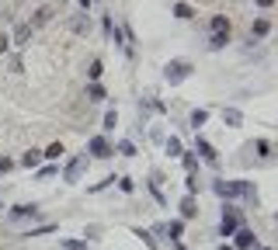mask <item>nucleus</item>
Masks as SVG:
<instances>
[{
  "label": "nucleus",
  "instance_id": "6ab92c4d",
  "mask_svg": "<svg viewBox=\"0 0 278 250\" xmlns=\"http://www.w3.org/2000/svg\"><path fill=\"white\" fill-rule=\"evenodd\" d=\"M39 160H42V153H39V150H32V153H24L21 163H24V167H39Z\"/></svg>",
  "mask_w": 278,
  "mask_h": 250
},
{
  "label": "nucleus",
  "instance_id": "7c9ffc66",
  "mask_svg": "<svg viewBox=\"0 0 278 250\" xmlns=\"http://www.w3.org/2000/svg\"><path fill=\"white\" fill-rule=\"evenodd\" d=\"M52 174H56V167H42V171H39V177H42V181H49Z\"/></svg>",
  "mask_w": 278,
  "mask_h": 250
},
{
  "label": "nucleus",
  "instance_id": "20e7f679",
  "mask_svg": "<svg viewBox=\"0 0 278 250\" xmlns=\"http://www.w3.org/2000/svg\"><path fill=\"white\" fill-rule=\"evenodd\" d=\"M35 215H39V205H14V209L7 212L11 223H28V219H35Z\"/></svg>",
  "mask_w": 278,
  "mask_h": 250
},
{
  "label": "nucleus",
  "instance_id": "c756f323",
  "mask_svg": "<svg viewBox=\"0 0 278 250\" xmlns=\"http://www.w3.org/2000/svg\"><path fill=\"white\" fill-rule=\"evenodd\" d=\"M70 28H73V32H84V28H87V21H84V18H73V21H70Z\"/></svg>",
  "mask_w": 278,
  "mask_h": 250
},
{
  "label": "nucleus",
  "instance_id": "4468645a",
  "mask_svg": "<svg viewBox=\"0 0 278 250\" xmlns=\"http://www.w3.org/2000/svg\"><path fill=\"white\" fill-rule=\"evenodd\" d=\"M195 198H191V195H188V198H184V202H181V215H184V219H191V215H195Z\"/></svg>",
  "mask_w": 278,
  "mask_h": 250
},
{
  "label": "nucleus",
  "instance_id": "c9c22d12",
  "mask_svg": "<svg viewBox=\"0 0 278 250\" xmlns=\"http://www.w3.org/2000/svg\"><path fill=\"white\" fill-rule=\"evenodd\" d=\"M219 250H233V247H226V243H223V247H219Z\"/></svg>",
  "mask_w": 278,
  "mask_h": 250
},
{
  "label": "nucleus",
  "instance_id": "423d86ee",
  "mask_svg": "<svg viewBox=\"0 0 278 250\" xmlns=\"http://www.w3.org/2000/svg\"><path fill=\"white\" fill-rule=\"evenodd\" d=\"M91 153L98 156V160H104V156H112V153H115V150L108 146V139H104V135H94V139H91Z\"/></svg>",
  "mask_w": 278,
  "mask_h": 250
},
{
  "label": "nucleus",
  "instance_id": "f257e3e1",
  "mask_svg": "<svg viewBox=\"0 0 278 250\" xmlns=\"http://www.w3.org/2000/svg\"><path fill=\"white\" fill-rule=\"evenodd\" d=\"M212 188H216V195H223V198H251V195H254V188H251L247 181H216Z\"/></svg>",
  "mask_w": 278,
  "mask_h": 250
},
{
  "label": "nucleus",
  "instance_id": "39448f33",
  "mask_svg": "<svg viewBox=\"0 0 278 250\" xmlns=\"http://www.w3.org/2000/svg\"><path fill=\"white\" fill-rule=\"evenodd\" d=\"M233 236H237V250H254V247H258V240H254V233L247 230V226H240V230L233 233Z\"/></svg>",
  "mask_w": 278,
  "mask_h": 250
},
{
  "label": "nucleus",
  "instance_id": "b1692460",
  "mask_svg": "<svg viewBox=\"0 0 278 250\" xmlns=\"http://www.w3.org/2000/svg\"><path fill=\"white\" fill-rule=\"evenodd\" d=\"M60 153H63V143H52V146H49V150H45L42 156H49V160H56Z\"/></svg>",
  "mask_w": 278,
  "mask_h": 250
},
{
  "label": "nucleus",
  "instance_id": "f03ea898",
  "mask_svg": "<svg viewBox=\"0 0 278 250\" xmlns=\"http://www.w3.org/2000/svg\"><path fill=\"white\" fill-rule=\"evenodd\" d=\"M191 77V63L188 59H171L167 66H163V80L167 84H181V80Z\"/></svg>",
  "mask_w": 278,
  "mask_h": 250
},
{
  "label": "nucleus",
  "instance_id": "473e14b6",
  "mask_svg": "<svg viewBox=\"0 0 278 250\" xmlns=\"http://www.w3.org/2000/svg\"><path fill=\"white\" fill-rule=\"evenodd\" d=\"M7 49H11V39H7V35H0V52H7Z\"/></svg>",
  "mask_w": 278,
  "mask_h": 250
},
{
  "label": "nucleus",
  "instance_id": "5701e85b",
  "mask_svg": "<svg viewBox=\"0 0 278 250\" xmlns=\"http://www.w3.org/2000/svg\"><path fill=\"white\" fill-rule=\"evenodd\" d=\"M205 118H209V112H191V125H195V129H199V125H205Z\"/></svg>",
  "mask_w": 278,
  "mask_h": 250
},
{
  "label": "nucleus",
  "instance_id": "9b49d317",
  "mask_svg": "<svg viewBox=\"0 0 278 250\" xmlns=\"http://www.w3.org/2000/svg\"><path fill=\"white\" fill-rule=\"evenodd\" d=\"M223 122H226V125H240V122H243V115H240L237 108H223Z\"/></svg>",
  "mask_w": 278,
  "mask_h": 250
},
{
  "label": "nucleus",
  "instance_id": "f3484780",
  "mask_svg": "<svg viewBox=\"0 0 278 250\" xmlns=\"http://www.w3.org/2000/svg\"><path fill=\"white\" fill-rule=\"evenodd\" d=\"M87 97H91V101H104V87H101V84H91V87H87Z\"/></svg>",
  "mask_w": 278,
  "mask_h": 250
},
{
  "label": "nucleus",
  "instance_id": "e433bc0d",
  "mask_svg": "<svg viewBox=\"0 0 278 250\" xmlns=\"http://www.w3.org/2000/svg\"><path fill=\"white\" fill-rule=\"evenodd\" d=\"M261 250H271V247H261Z\"/></svg>",
  "mask_w": 278,
  "mask_h": 250
},
{
  "label": "nucleus",
  "instance_id": "bb28decb",
  "mask_svg": "<svg viewBox=\"0 0 278 250\" xmlns=\"http://www.w3.org/2000/svg\"><path fill=\"white\" fill-rule=\"evenodd\" d=\"M115 181H119V188H122V191H125V195H129V191H132V188H136V184H132L129 177H115Z\"/></svg>",
  "mask_w": 278,
  "mask_h": 250
},
{
  "label": "nucleus",
  "instance_id": "9d476101",
  "mask_svg": "<svg viewBox=\"0 0 278 250\" xmlns=\"http://www.w3.org/2000/svg\"><path fill=\"white\" fill-rule=\"evenodd\" d=\"M199 153L209 160V163H219V153L212 150V143H205V139H199Z\"/></svg>",
  "mask_w": 278,
  "mask_h": 250
},
{
  "label": "nucleus",
  "instance_id": "c85d7f7f",
  "mask_svg": "<svg viewBox=\"0 0 278 250\" xmlns=\"http://www.w3.org/2000/svg\"><path fill=\"white\" fill-rule=\"evenodd\" d=\"M119 153H122V156H132L136 150H132V143H119Z\"/></svg>",
  "mask_w": 278,
  "mask_h": 250
},
{
  "label": "nucleus",
  "instance_id": "f704fd0d",
  "mask_svg": "<svg viewBox=\"0 0 278 250\" xmlns=\"http://www.w3.org/2000/svg\"><path fill=\"white\" fill-rule=\"evenodd\" d=\"M91 4H94V0H80V7H84V11H87V7H91Z\"/></svg>",
  "mask_w": 278,
  "mask_h": 250
},
{
  "label": "nucleus",
  "instance_id": "f8f14e48",
  "mask_svg": "<svg viewBox=\"0 0 278 250\" xmlns=\"http://www.w3.org/2000/svg\"><path fill=\"white\" fill-rule=\"evenodd\" d=\"M230 42V32H212V39H209V49H223Z\"/></svg>",
  "mask_w": 278,
  "mask_h": 250
},
{
  "label": "nucleus",
  "instance_id": "dca6fc26",
  "mask_svg": "<svg viewBox=\"0 0 278 250\" xmlns=\"http://www.w3.org/2000/svg\"><path fill=\"white\" fill-rule=\"evenodd\" d=\"M28 39H32V28H28V24H21L18 35H14V42H18V45H28Z\"/></svg>",
  "mask_w": 278,
  "mask_h": 250
},
{
  "label": "nucleus",
  "instance_id": "2eb2a0df",
  "mask_svg": "<svg viewBox=\"0 0 278 250\" xmlns=\"http://www.w3.org/2000/svg\"><path fill=\"white\" fill-rule=\"evenodd\" d=\"M174 14H178L181 21H188V18H195V11H191V4H174Z\"/></svg>",
  "mask_w": 278,
  "mask_h": 250
},
{
  "label": "nucleus",
  "instance_id": "4be33fe9",
  "mask_svg": "<svg viewBox=\"0 0 278 250\" xmlns=\"http://www.w3.org/2000/svg\"><path fill=\"white\" fill-rule=\"evenodd\" d=\"M167 153H171V156H181V139H174V135L167 139Z\"/></svg>",
  "mask_w": 278,
  "mask_h": 250
},
{
  "label": "nucleus",
  "instance_id": "aec40b11",
  "mask_svg": "<svg viewBox=\"0 0 278 250\" xmlns=\"http://www.w3.org/2000/svg\"><path fill=\"white\" fill-rule=\"evenodd\" d=\"M136 236H139V240H143V243H146L150 250H160V247H157V240H153V236H150L146 230H136Z\"/></svg>",
  "mask_w": 278,
  "mask_h": 250
},
{
  "label": "nucleus",
  "instance_id": "72a5a7b5",
  "mask_svg": "<svg viewBox=\"0 0 278 250\" xmlns=\"http://www.w3.org/2000/svg\"><path fill=\"white\" fill-rule=\"evenodd\" d=\"M254 4H258V7H271L275 0H254Z\"/></svg>",
  "mask_w": 278,
  "mask_h": 250
},
{
  "label": "nucleus",
  "instance_id": "0eeeda50",
  "mask_svg": "<svg viewBox=\"0 0 278 250\" xmlns=\"http://www.w3.org/2000/svg\"><path fill=\"white\" fill-rule=\"evenodd\" d=\"M84 167H87V160L84 156H77V160H70L66 163V181L73 184V181H80V174H84Z\"/></svg>",
  "mask_w": 278,
  "mask_h": 250
},
{
  "label": "nucleus",
  "instance_id": "2f4dec72",
  "mask_svg": "<svg viewBox=\"0 0 278 250\" xmlns=\"http://www.w3.org/2000/svg\"><path fill=\"white\" fill-rule=\"evenodd\" d=\"M11 167H14V163H11L7 156H0V174H4V171H11Z\"/></svg>",
  "mask_w": 278,
  "mask_h": 250
},
{
  "label": "nucleus",
  "instance_id": "a211bd4d",
  "mask_svg": "<svg viewBox=\"0 0 278 250\" xmlns=\"http://www.w3.org/2000/svg\"><path fill=\"white\" fill-rule=\"evenodd\" d=\"M60 247L63 250H87V243L84 240H60Z\"/></svg>",
  "mask_w": 278,
  "mask_h": 250
},
{
  "label": "nucleus",
  "instance_id": "a878e982",
  "mask_svg": "<svg viewBox=\"0 0 278 250\" xmlns=\"http://www.w3.org/2000/svg\"><path fill=\"white\" fill-rule=\"evenodd\" d=\"M115 125H119V115H115V112H108V115H104V129H115Z\"/></svg>",
  "mask_w": 278,
  "mask_h": 250
},
{
  "label": "nucleus",
  "instance_id": "cd10ccee",
  "mask_svg": "<svg viewBox=\"0 0 278 250\" xmlns=\"http://www.w3.org/2000/svg\"><path fill=\"white\" fill-rule=\"evenodd\" d=\"M258 153H261V156L271 153V143H268V139H261V143H258Z\"/></svg>",
  "mask_w": 278,
  "mask_h": 250
},
{
  "label": "nucleus",
  "instance_id": "393cba45",
  "mask_svg": "<svg viewBox=\"0 0 278 250\" xmlns=\"http://www.w3.org/2000/svg\"><path fill=\"white\" fill-rule=\"evenodd\" d=\"M101 70H104V66H101V59H94V63H91V70H87V73H91V80H98Z\"/></svg>",
  "mask_w": 278,
  "mask_h": 250
},
{
  "label": "nucleus",
  "instance_id": "ddd939ff",
  "mask_svg": "<svg viewBox=\"0 0 278 250\" xmlns=\"http://www.w3.org/2000/svg\"><path fill=\"white\" fill-rule=\"evenodd\" d=\"M163 233H171V240H178L181 233H184V223H181V219H174V223H167V226H163Z\"/></svg>",
  "mask_w": 278,
  "mask_h": 250
},
{
  "label": "nucleus",
  "instance_id": "1a4fd4ad",
  "mask_svg": "<svg viewBox=\"0 0 278 250\" xmlns=\"http://www.w3.org/2000/svg\"><path fill=\"white\" fill-rule=\"evenodd\" d=\"M268 32H271V21H268V18H261V21L251 24V35H254V39H264Z\"/></svg>",
  "mask_w": 278,
  "mask_h": 250
},
{
  "label": "nucleus",
  "instance_id": "6e6552de",
  "mask_svg": "<svg viewBox=\"0 0 278 250\" xmlns=\"http://www.w3.org/2000/svg\"><path fill=\"white\" fill-rule=\"evenodd\" d=\"M52 14H56V11H52V7H42L39 14H35V18L28 21V28H32V32H35V28H42V24H45V21L52 18Z\"/></svg>",
  "mask_w": 278,
  "mask_h": 250
},
{
  "label": "nucleus",
  "instance_id": "412c9836",
  "mask_svg": "<svg viewBox=\"0 0 278 250\" xmlns=\"http://www.w3.org/2000/svg\"><path fill=\"white\" fill-rule=\"evenodd\" d=\"M212 32H230V21L223 18V14H216L212 18Z\"/></svg>",
  "mask_w": 278,
  "mask_h": 250
},
{
  "label": "nucleus",
  "instance_id": "7ed1b4c3",
  "mask_svg": "<svg viewBox=\"0 0 278 250\" xmlns=\"http://www.w3.org/2000/svg\"><path fill=\"white\" fill-rule=\"evenodd\" d=\"M237 230H240V212L237 209L223 212V219H219V233H223V236H233Z\"/></svg>",
  "mask_w": 278,
  "mask_h": 250
}]
</instances>
